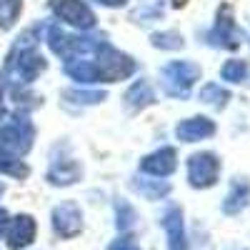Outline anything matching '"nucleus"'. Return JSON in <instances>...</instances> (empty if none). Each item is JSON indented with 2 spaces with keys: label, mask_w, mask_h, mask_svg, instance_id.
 <instances>
[{
  "label": "nucleus",
  "mask_w": 250,
  "mask_h": 250,
  "mask_svg": "<svg viewBox=\"0 0 250 250\" xmlns=\"http://www.w3.org/2000/svg\"><path fill=\"white\" fill-rule=\"evenodd\" d=\"M35 30H28L23 38H18L15 48L8 55L5 62V78L13 83V85H30V83L48 68L45 58L40 55L35 40H33Z\"/></svg>",
  "instance_id": "1"
},
{
  "label": "nucleus",
  "mask_w": 250,
  "mask_h": 250,
  "mask_svg": "<svg viewBox=\"0 0 250 250\" xmlns=\"http://www.w3.org/2000/svg\"><path fill=\"white\" fill-rule=\"evenodd\" d=\"M90 60L95 62V68L100 73V83H118V80L130 78L138 70L135 60L128 53H120L118 48L105 43V40L98 45V50L93 53Z\"/></svg>",
  "instance_id": "2"
},
{
  "label": "nucleus",
  "mask_w": 250,
  "mask_h": 250,
  "mask_svg": "<svg viewBox=\"0 0 250 250\" xmlns=\"http://www.w3.org/2000/svg\"><path fill=\"white\" fill-rule=\"evenodd\" d=\"M200 75H203V70H200V65H195V62L173 60V62L160 68V85L170 98L185 100L188 95H190L193 85L200 80Z\"/></svg>",
  "instance_id": "3"
},
{
  "label": "nucleus",
  "mask_w": 250,
  "mask_h": 250,
  "mask_svg": "<svg viewBox=\"0 0 250 250\" xmlns=\"http://www.w3.org/2000/svg\"><path fill=\"white\" fill-rule=\"evenodd\" d=\"M33 138H35L33 123L25 115H15L0 128V153L23 158L33 148Z\"/></svg>",
  "instance_id": "4"
},
{
  "label": "nucleus",
  "mask_w": 250,
  "mask_h": 250,
  "mask_svg": "<svg viewBox=\"0 0 250 250\" xmlns=\"http://www.w3.org/2000/svg\"><path fill=\"white\" fill-rule=\"evenodd\" d=\"M220 178V160L215 153H193L188 158V183L198 190H205V188H213Z\"/></svg>",
  "instance_id": "5"
},
{
  "label": "nucleus",
  "mask_w": 250,
  "mask_h": 250,
  "mask_svg": "<svg viewBox=\"0 0 250 250\" xmlns=\"http://www.w3.org/2000/svg\"><path fill=\"white\" fill-rule=\"evenodd\" d=\"M208 43H210L213 48H225V50H235V48L243 45V33L233 20L230 5L218 8L215 25L208 30Z\"/></svg>",
  "instance_id": "6"
},
{
  "label": "nucleus",
  "mask_w": 250,
  "mask_h": 250,
  "mask_svg": "<svg viewBox=\"0 0 250 250\" xmlns=\"http://www.w3.org/2000/svg\"><path fill=\"white\" fill-rule=\"evenodd\" d=\"M50 10L58 20L68 23L75 30H93L95 28V13L83 0H50Z\"/></svg>",
  "instance_id": "7"
},
{
  "label": "nucleus",
  "mask_w": 250,
  "mask_h": 250,
  "mask_svg": "<svg viewBox=\"0 0 250 250\" xmlns=\"http://www.w3.org/2000/svg\"><path fill=\"white\" fill-rule=\"evenodd\" d=\"M55 148L60 150V155H55L53 153V158H50V168H48V183L50 185H60V188H65V185H73V183H78L80 180V175H83V168H80V163L68 153V145H55Z\"/></svg>",
  "instance_id": "8"
},
{
  "label": "nucleus",
  "mask_w": 250,
  "mask_h": 250,
  "mask_svg": "<svg viewBox=\"0 0 250 250\" xmlns=\"http://www.w3.org/2000/svg\"><path fill=\"white\" fill-rule=\"evenodd\" d=\"M50 220H53V230L65 240L83 233V210L73 200H65V203L55 205L53 213H50Z\"/></svg>",
  "instance_id": "9"
},
{
  "label": "nucleus",
  "mask_w": 250,
  "mask_h": 250,
  "mask_svg": "<svg viewBox=\"0 0 250 250\" xmlns=\"http://www.w3.org/2000/svg\"><path fill=\"white\" fill-rule=\"evenodd\" d=\"M35 233H38L35 218L28 215V213H20V215H15L13 220H8L5 243H8L10 250H23V248H28V245L35 240Z\"/></svg>",
  "instance_id": "10"
},
{
  "label": "nucleus",
  "mask_w": 250,
  "mask_h": 250,
  "mask_svg": "<svg viewBox=\"0 0 250 250\" xmlns=\"http://www.w3.org/2000/svg\"><path fill=\"white\" fill-rule=\"evenodd\" d=\"M175 168H178L175 148H158L140 160V173L150 175V178H168L175 173Z\"/></svg>",
  "instance_id": "11"
},
{
  "label": "nucleus",
  "mask_w": 250,
  "mask_h": 250,
  "mask_svg": "<svg viewBox=\"0 0 250 250\" xmlns=\"http://www.w3.org/2000/svg\"><path fill=\"white\" fill-rule=\"evenodd\" d=\"M160 225L165 230V240H168V250H188V235H185V220L183 210L178 205H170L163 213Z\"/></svg>",
  "instance_id": "12"
},
{
  "label": "nucleus",
  "mask_w": 250,
  "mask_h": 250,
  "mask_svg": "<svg viewBox=\"0 0 250 250\" xmlns=\"http://www.w3.org/2000/svg\"><path fill=\"white\" fill-rule=\"evenodd\" d=\"M215 133V123L205 115H195V118H188L183 123H178L175 128V135L178 140L183 143H198V140H205Z\"/></svg>",
  "instance_id": "13"
},
{
  "label": "nucleus",
  "mask_w": 250,
  "mask_h": 250,
  "mask_svg": "<svg viewBox=\"0 0 250 250\" xmlns=\"http://www.w3.org/2000/svg\"><path fill=\"white\" fill-rule=\"evenodd\" d=\"M250 205V183L248 178H235L228 188V195L223 200V213L225 215H240Z\"/></svg>",
  "instance_id": "14"
},
{
  "label": "nucleus",
  "mask_w": 250,
  "mask_h": 250,
  "mask_svg": "<svg viewBox=\"0 0 250 250\" xmlns=\"http://www.w3.org/2000/svg\"><path fill=\"white\" fill-rule=\"evenodd\" d=\"M65 75L73 78L80 85H90V83H100V73L90 58H78V60H65Z\"/></svg>",
  "instance_id": "15"
},
{
  "label": "nucleus",
  "mask_w": 250,
  "mask_h": 250,
  "mask_svg": "<svg viewBox=\"0 0 250 250\" xmlns=\"http://www.w3.org/2000/svg\"><path fill=\"white\" fill-rule=\"evenodd\" d=\"M155 103V90L148 80H135L133 85L128 88V93H125V105H128L130 110H143Z\"/></svg>",
  "instance_id": "16"
},
{
  "label": "nucleus",
  "mask_w": 250,
  "mask_h": 250,
  "mask_svg": "<svg viewBox=\"0 0 250 250\" xmlns=\"http://www.w3.org/2000/svg\"><path fill=\"white\" fill-rule=\"evenodd\" d=\"M130 188L135 193H140L145 200H160L170 193V183L168 180H148V178H133Z\"/></svg>",
  "instance_id": "17"
},
{
  "label": "nucleus",
  "mask_w": 250,
  "mask_h": 250,
  "mask_svg": "<svg viewBox=\"0 0 250 250\" xmlns=\"http://www.w3.org/2000/svg\"><path fill=\"white\" fill-rule=\"evenodd\" d=\"M165 13V5H163V0H143V3L133 10V20L135 23H153V20L163 18Z\"/></svg>",
  "instance_id": "18"
},
{
  "label": "nucleus",
  "mask_w": 250,
  "mask_h": 250,
  "mask_svg": "<svg viewBox=\"0 0 250 250\" xmlns=\"http://www.w3.org/2000/svg\"><path fill=\"white\" fill-rule=\"evenodd\" d=\"M200 100L205 103V105H210V108H225L228 105V100H230V93H228L225 88H220L218 83H208V85L200 88Z\"/></svg>",
  "instance_id": "19"
},
{
  "label": "nucleus",
  "mask_w": 250,
  "mask_h": 250,
  "mask_svg": "<svg viewBox=\"0 0 250 250\" xmlns=\"http://www.w3.org/2000/svg\"><path fill=\"white\" fill-rule=\"evenodd\" d=\"M150 43H153V48H160V50H180L185 45V40L175 30H163V33L150 35Z\"/></svg>",
  "instance_id": "20"
},
{
  "label": "nucleus",
  "mask_w": 250,
  "mask_h": 250,
  "mask_svg": "<svg viewBox=\"0 0 250 250\" xmlns=\"http://www.w3.org/2000/svg\"><path fill=\"white\" fill-rule=\"evenodd\" d=\"M30 168L20 160V158H13V155H5L0 153V175H10V178H28Z\"/></svg>",
  "instance_id": "21"
},
{
  "label": "nucleus",
  "mask_w": 250,
  "mask_h": 250,
  "mask_svg": "<svg viewBox=\"0 0 250 250\" xmlns=\"http://www.w3.org/2000/svg\"><path fill=\"white\" fill-rule=\"evenodd\" d=\"M248 73H250V65L245 60H228L225 65L220 68V75L228 83H243L248 78Z\"/></svg>",
  "instance_id": "22"
},
{
  "label": "nucleus",
  "mask_w": 250,
  "mask_h": 250,
  "mask_svg": "<svg viewBox=\"0 0 250 250\" xmlns=\"http://www.w3.org/2000/svg\"><path fill=\"white\" fill-rule=\"evenodd\" d=\"M115 225H118V230L120 233H128L130 230V228L135 225V210H133V205L130 203H125V200H118L115 203Z\"/></svg>",
  "instance_id": "23"
},
{
  "label": "nucleus",
  "mask_w": 250,
  "mask_h": 250,
  "mask_svg": "<svg viewBox=\"0 0 250 250\" xmlns=\"http://www.w3.org/2000/svg\"><path fill=\"white\" fill-rule=\"evenodd\" d=\"M65 98L70 103H75V105H98V103H103L108 95L103 90H68Z\"/></svg>",
  "instance_id": "24"
},
{
  "label": "nucleus",
  "mask_w": 250,
  "mask_h": 250,
  "mask_svg": "<svg viewBox=\"0 0 250 250\" xmlns=\"http://www.w3.org/2000/svg\"><path fill=\"white\" fill-rule=\"evenodd\" d=\"M20 15V0H0V28H13Z\"/></svg>",
  "instance_id": "25"
},
{
  "label": "nucleus",
  "mask_w": 250,
  "mask_h": 250,
  "mask_svg": "<svg viewBox=\"0 0 250 250\" xmlns=\"http://www.w3.org/2000/svg\"><path fill=\"white\" fill-rule=\"evenodd\" d=\"M108 250H140V248H138L130 238H118L115 243H110V248H108Z\"/></svg>",
  "instance_id": "26"
},
{
  "label": "nucleus",
  "mask_w": 250,
  "mask_h": 250,
  "mask_svg": "<svg viewBox=\"0 0 250 250\" xmlns=\"http://www.w3.org/2000/svg\"><path fill=\"white\" fill-rule=\"evenodd\" d=\"M8 210H5V208H0V238H3L5 235V228H8Z\"/></svg>",
  "instance_id": "27"
},
{
  "label": "nucleus",
  "mask_w": 250,
  "mask_h": 250,
  "mask_svg": "<svg viewBox=\"0 0 250 250\" xmlns=\"http://www.w3.org/2000/svg\"><path fill=\"white\" fill-rule=\"evenodd\" d=\"M95 3L105 5V8H120V5H125V0H95Z\"/></svg>",
  "instance_id": "28"
},
{
  "label": "nucleus",
  "mask_w": 250,
  "mask_h": 250,
  "mask_svg": "<svg viewBox=\"0 0 250 250\" xmlns=\"http://www.w3.org/2000/svg\"><path fill=\"white\" fill-rule=\"evenodd\" d=\"M185 3H188V0H173V5H175V8H183Z\"/></svg>",
  "instance_id": "29"
},
{
  "label": "nucleus",
  "mask_w": 250,
  "mask_h": 250,
  "mask_svg": "<svg viewBox=\"0 0 250 250\" xmlns=\"http://www.w3.org/2000/svg\"><path fill=\"white\" fill-rule=\"evenodd\" d=\"M3 193H5V185H3V183H0V195H3Z\"/></svg>",
  "instance_id": "30"
},
{
  "label": "nucleus",
  "mask_w": 250,
  "mask_h": 250,
  "mask_svg": "<svg viewBox=\"0 0 250 250\" xmlns=\"http://www.w3.org/2000/svg\"><path fill=\"white\" fill-rule=\"evenodd\" d=\"M228 250H248V248H228Z\"/></svg>",
  "instance_id": "31"
}]
</instances>
